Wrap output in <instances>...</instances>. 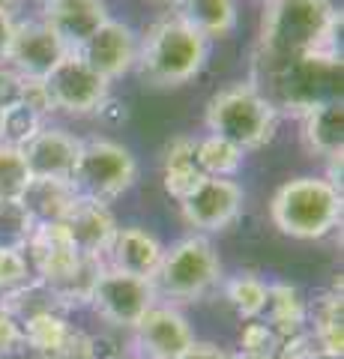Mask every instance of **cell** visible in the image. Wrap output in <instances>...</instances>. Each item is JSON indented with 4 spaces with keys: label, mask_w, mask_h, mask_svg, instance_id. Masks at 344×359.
<instances>
[{
    "label": "cell",
    "mask_w": 344,
    "mask_h": 359,
    "mask_svg": "<svg viewBox=\"0 0 344 359\" xmlns=\"http://www.w3.org/2000/svg\"><path fill=\"white\" fill-rule=\"evenodd\" d=\"M341 13L332 0H266L252 69H266L305 54H341Z\"/></svg>",
    "instance_id": "6da1fadb"
},
{
    "label": "cell",
    "mask_w": 344,
    "mask_h": 359,
    "mask_svg": "<svg viewBox=\"0 0 344 359\" xmlns=\"http://www.w3.org/2000/svg\"><path fill=\"white\" fill-rule=\"evenodd\" d=\"M254 87L275 111L303 117L315 105L341 99V54L317 51L279 66L254 69Z\"/></svg>",
    "instance_id": "7a4b0ae2"
},
{
    "label": "cell",
    "mask_w": 344,
    "mask_h": 359,
    "mask_svg": "<svg viewBox=\"0 0 344 359\" xmlns=\"http://www.w3.org/2000/svg\"><path fill=\"white\" fill-rule=\"evenodd\" d=\"M207 54H209V45L201 33L188 27L180 15H168L147 27L138 45L135 66H138L141 81L171 90L192 81L204 69Z\"/></svg>",
    "instance_id": "3957f363"
},
{
    "label": "cell",
    "mask_w": 344,
    "mask_h": 359,
    "mask_svg": "<svg viewBox=\"0 0 344 359\" xmlns=\"http://www.w3.org/2000/svg\"><path fill=\"white\" fill-rule=\"evenodd\" d=\"M270 216L284 237L320 240L341 224V189L324 177L287 180L275 189Z\"/></svg>",
    "instance_id": "277c9868"
},
{
    "label": "cell",
    "mask_w": 344,
    "mask_h": 359,
    "mask_svg": "<svg viewBox=\"0 0 344 359\" xmlns=\"http://www.w3.org/2000/svg\"><path fill=\"white\" fill-rule=\"evenodd\" d=\"M204 123L209 135H219L246 153L273 141L279 129V111L266 102L252 81H237L213 93L207 102Z\"/></svg>",
    "instance_id": "5b68a950"
},
{
    "label": "cell",
    "mask_w": 344,
    "mask_h": 359,
    "mask_svg": "<svg viewBox=\"0 0 344 359\" xmlns=\"http://www.w3.org/2000/svg\"><path fill=\"white\" fill-rule=\"evenodd\" d=\"M221 282V261L207 237H186L165 249L153 276L156 297L168 302H198Z\"/></svg>",
    "instance_id": "8992f818"
},
{
    "label": "cell",
    "mask_w": 344,
    "mask_h": 359,
    "mask_svg": "<svg viewBox=\"0 0 344 359\" xmlns=\"http://www.w3.org/2000/svg\"><path fill=\"white\" fill-rule=\"evenodd\" d=\"M135 177H138V162L123 144L96 138L81 144V156L69 183L78 198L108 207L114 198L129 192Z\"/></svg>",
    "instance_id": "52a82bcc"
},
{
    "label": "cell",
    "mask_w": 344,
    "mask_h": 359,
    "mask_svg": "<svg viewBox=\"0 0 344 359\" xmlns=\"http://www.w3.org/2000/svg\"><path fill=\"white\" fill-rule=\"evenodd\" d=\"M42 81L54 111H66L72 117L96 114L108 102V81L81 60L78 51H66Z\"/></svg>",
    "instance_id": "ba28073f"
},
{
    "label": "cell",
    "mask_w": 344,
    "mask_h": 359,
    "mask_svg": "<svg viewBox=\"0 0 344 359\" xmlns=\"http://www.w3.org/2000/svg\"><path fill=\"white\" fill-rule=\"evenodd\" d=\"M153 306H156L153 282L117 273V269H111V266H105L102 273H99V282L90 297V309L105 323H111V327L132 330Z\"/></svg>",
    "instance_id": "9c48e42d"
},
{
    "label": "cell",
    "mask_w": 344,
    "mask_h": 359,
    "mask_svg": "<svg viewBox=\"0 0 344 359\" xmlns=\"http://www.w3.org/2000/svg\"><path fill=\"white\" fill-rule=\"evenodd\" d=\"M242 186L231 177H204V183L188 198L180 201L183 219L195 231L219 233L228 224H234L242 210Z\"/></svg>",
    "instance_id": "30bf717a"
},
{
    "label": "cell",
    "mask_w": 344,
    "mask_h": 359,
    "mask_svg": "<svg viewBox=\"0 0 344 359\" xmlns=\"http://www.w3.org/2000/svg\"><path fill=\"white\" fill-rule=\"evenodd\" d=\"M78 54L96 75H102L105 81L111 84L114 78H123L132 66H135V60H138V36L132 33L129 25H123V21L108 18L105 25L81 45Z\"/></svg>",
    "instance_id": "8fae6325"
},
{
    "label": "cell",
    "mask_w": 344,
    "mask_h": 359,
    "mask_svg": "<svg viewBox=\"0 0 344 359\" xmlns=\"http://www.w3.org/2000/svg\"><path fill=\"white\" fill-rule=\"evenodd\" d=\"M132 332H135L138 351L147 359H177L195 341L188 320L174 306H153L132 327Z\"/></svg>",
    "instance_id": "7c38bea8"
},
{
    "label": "cell",
    "mask_w": 344,
    "mask_h": 359,
    "mask_svg": "<svg viewBox=\"0 0 344 359\" xmlns=\"http://www.w3.org/2000/svg\"><path fill=\"white\" fill-rule=\"evenodd\" d=\"M63 54V42L46 21H21V25H15L6 60L25 78H46L60 63Z\"/></svg>",
    "instance_id": "4fadbf2b"
},
{
    "label": "cell",
    "mask_w": 344,
    "mask_h": 359,
    "mask_svg": "<svg viewBox=\"0 0 344 359\" xmlns=\"http://www.w3.org/2000/svg\"><path fill=\"white\" fill-rule=\"evenodd\" d=\"M81 144L66 129H39L33 138L21 147L25 165L30 177H51V180H69L81 156Z\"/></svg>",
    "instance_id": "5bb4252c"
},
{
    "label": "cell",
    "mask_w": 344,
    "mask_h": 359,
    "mask_svg": "<svg viewBox=\"0 0 344 359\" xmlns=\"http://www.w3.org/2000/svg\"><path fill=\"white\" fill-rule=\"evenodd\" d=\"M105 255H108L111 269L144 278V282H153L165 249H162V243L144 228H117Z\"/></svg>",
    "instance_id": "9a60e30c"
},
{
    "label": "cell",
    "mask_w": 344,
    "mask_h": 359,
    "mask_svg": "<svg viewBox=\"0 0 344 359\" xmlns=\"http://www.w3.org/2000/svg\"><path fill=\"white\" fill-rule=\"evenodd\" d=\"M105 21L108 13L102 0H60L46 9V25L57 33L66 51H78Z\"/></svg>",
    "instance_id": "2e32d148"
},
{
    "label": "cell",
    "mask_w": 344,
    "mask_h": 359,
    "mask_svg": "<svg viewBox=\"0 0 344 359\" xmlns=\"http://www.w3.org/2000/svg\"><path fill=\"white\" fill-rule=\"evenodd\" d=\"M63 224L69 231L75 252L87 257H105L108 245L117 233V222L111 216V210L102 204H93V201H84V198L75 201V207L63 219Z\"/></svg>",
    "instance_id": "e0dca14e"
},
{
    "label": "cell",
    "mask_w": 344,
    "mask_h": 359,
    "mask_svg": "<svg viewBox=\"0 0 344 359\" xmlns=\"http://www.w3.org/2000/svg\"><path fill=\"white\" fill-rule=\"evenodd\" d=\"M27 257H30V266L36 269V278L48 282V278L60 276L66 266L75 264V245L69 240V231H66L63 222H54V224H36L27 240Z\"/></svg>",
    "instance_id": "ac0fdd59"
},
{
    "label": "cell",
    "mask_w": 344,
    "mask_h": 359,
    "mask_svg": "<svg viewBox=\"0 0 344 359\" xmlns=\"http://www.w3.org/2000/svg\"><path fill=\"white\" fill-rule=\"evenodd\" d=\"M21 207L27 210V216L33 224H54L69 216V210L75 207V189L69 180H51V177H30V183L25 189V195L18 198Z\"/></svg>",
    "instance_id": "d6986e66"
},
{
    "label": "cell",
    "mask_w": 344,
    "mask_h": 359,
    "mask_svg": "<svg viewBox=\"0 0 344 359\" xmlns=\"http://www.w3.org/2000/svg\"><path fill=\"white\" fill-rule=\"evenodd\" d=\"M195 144L198 138L192 135H177L165 147V159H162V186L171 198L183 201L204 183V174L195 162Z\"/></svg>",
    "instance_id": "ffe728a7"
},
{
    "label": "cell",
    "mask_w": 344,
    "mask_h": 359,
    "mask_svg": "<svg viewBox=\"0 0 344 359\" xmlns=\"http://www.w3.org/2000/svg\"><path fill=\"white\" fill-rule=\"evenodd\" d=\"M344 141V105L341 99L315 105L312 111L303 114V144L308 153L317 156H332L341 153Z\"/></svg>",
    "instance_id": "44dd1931"
},
{
    "label": "cell",
    "mask_w": 344,
    "mask_h": 359,
    "mask_svg": "<svg viewBox=\"0 0 344 359\" xmlns=\"http://www.w3.org/2000/svg\"><path fill=\"white\" fill-rule=\"evenodd\" d=\"M105 269V257H87V255H78L75 257L72 266H66L60 276L48 278V287L54 290L66 309H81V306H90V297H93V287L99 282V273ZM42 282V278H39Z\"/></svg>",
    "instance_id": "7402d4cb"
},
{
    "label": "cell",
    "mask_w": 344,
    "mask_h": 359,
    "mask_svg": "<svg viewBox=\"0 0 344 359\" xmlns=\"http://www.w3.org/2000/svg\"><path fill=\"white\" fill-rule=\"evenodd\" d=\"M266 314H270V327L279 332L282 347L284 341L308 332V302L294 285H270V299H266Z\"/></svg>",
    "instance_id": "603a6c76"
},
{
    "label": "cell",
    "mask_w": 344,
    "mask_h": 359,
    "mask_svg": "<svg viewBox=\"0 0 344 359\" xmlns=\"http://www.w3.org/2000/svg\"><path fill=\"white\" fill-rule=\"evenodd\" d=\"M344 299L341 290H329V294L317 297L308 306V332H312L315 344L320 351L332 356H341L344 351Z\"/></svg>",
    "instance_id": "cb8c5ba5"
},
{
    "label": "cell",
    "mask_w": 344,
    "mask_h": 359,
    "mask_svg": "<svg viewBox=\"0 0 344 359\" xmlns=\"http://www.w3.org/2000/svg\"><path fill=\"white\" fill-rule=\"evenodd\" d=\"M180 18L204 39H225L237 27V0H180Z\"/></svg>",
    "instance_id": "d4e9b609"
},
{
    "label": "cell",
    "mask_w": 344,
    "mask_h": 359,
    "mask_svg": "<svg viewBox=\"0 0 344 359\" xmlns=\"http://www.w3.org/2000/svg\"><path fill=\"white\" fill-rule=\"evenodd\" d=\"M0 306L13 314L18 327L33 320V318H39V314H69V309H66L63 302L54 297V290L46 282H39V278L25 282L21 287L6 290V294L0 297Z\"/></svg>",
    "instance_id": "484cf974"
},
{
    "label": "cell",
    "mask_w": 344,
    "mask_h": 359,
    "mask_svg": "<svg viewBox=\"0 0 344 359\" xmlns=\"http://www.w3.org/2000/svg\"><path fill=\"white\" fill-rule=\"evenodd\" d=\"M242 159H246V153L219 135H207L195 144V162L204 177H234L242 168Z\"/></svg>",
    "instance_id": "4316f807"
},
{
    "label": "cell",
    "mask_w": 344,
    "mask_h": 359,
    "mask_svg": "<svg viewBox=\"0 0 344 359\" xmlns=\"http://www.w3.org/2000/svg\"><path fill=\"white\" fill-rule=\"evenodd\" d=\"M225 299L231 302V309L237 311V318L242 320H258L266 311V299H270V285L258 276H237L225 285Z\"/></svg>",
    "instance_id": "83f0119b"
},
{
    "label": "cell",
    "mask_w": 344,
    "mask_h": 359,
    "mask_svg": "<svg viewBox=\"0 0 344 359\" xmlns=\"http://www.w3.org/2000/svg\"><path fill=\"white\" fill-rule=\"evenodd\" d=\"M33 228L36 224L27 216V210L21 207V201H0V249L25 252Z\"/></svg>",
    "instance_id": "f1b7e54d"
},
{
    "label": "cell",
    "mask_w": 344,
    "mask_h": 359,
    "mask_svg": "<svg viewBox=\"0 0 344 359\" xmlns=\"http://www.w3.org/2000/svg\"><path fill=\"white\" fill-rule=\"evenodd\" d=\"M69 330H72L69 314H39V318L21 323V341L33 347L36 353H42V351H48V347L60 344Z\"/></svg>",
    "instance_id": "f546056e"
},
{
    "label": "cell",
    "mask_w": 344,
    "mask_h": 359,
    "mask_svg": "<svg viewBox=\"0 0 344 359\" xmlns=\"http://www.w3.org/2000/svg\"><path fill=\"white\" fill-rule=\"evenodd\" d=\"M30 183L25 156L15 147L0 144V201H18Z\"/></svg>",
    "instance_id": "4dcf8cb0"
},
{
    "label": "cell",
    "mask_w": 344,
    "mask_h": 359,
    "mask_svg": "<svg viewBox=\"0 0 344 359\" xmlns=\"http://www.w3.org/2000/svg\"><path fill=\"white\" fill-rule=\"evenodd\" d=\"M39 129H42V117H36L27 105L18 102L4 111V135H0V144L21 150Z\"/></svg>",
    "instance_id": "1f68e13d"
},
{
    "label": "cell",
    "mask_w": 344,
    "mask_h": 359,
    "mask_svg": "<svg viewBox=\"0 0 344 359\" xmlns=\"http://www.w3.org/2000/svg\"><path fill=\"white\" fill-rule=\"evenodd\" d=\"M240 353L249 356L282 353V339L266 320H246V327L240 332Z\"/></svg>",
    "instance_id": "d6a6232c"
},
{
    "label": "cell",
    "mask_w": 344,
    "mask_h": 359,
    "mask_svg": "<svg viewBox=\"0 0 344 359\" xmlns=\"http://www.w3.org/2000/svg\"><path fill=\"white\" fill-rule=\"evenodd\" d=\"M39 359H93V344H90V335L84 330L72 327L66 332V339L60 344L48 347V351H42Z\"/></svg>",
    "instance_id": "836d02e7"
},
{
    "label": "cell",
    "mask_w": 344,
    "mask_h": 359,
    "mask_svg": "<svg viewBox=\"0 0 344 359\" xmlns=\"http://www.w3.org/2000/svg\"><path fill=\"white\" fill-rule=\"evenodd\" d=\"M25 282H30V264L25 252H6L0 249V290H13L21 287Z\"/></svg>",
    "instance_id": "e575fe53"
},
{
    "label": "cell",
    "mask_w": 344,
    "mask_h": 359,
    "mask_svg": "<svg viewBox=\"0 0 344 359\" xmlns=\"http://www.w3.org/2000/svg\"><path fill=\"white\" fill-rule=\"evenodd\" d=\"M21 105H27L36 117H46L54 111L51 99H48V90L42 78H25V93H21Z\"/></svg>",
    "instance_id": "d590c367"
},
{
    "label": "cell",
    "mask_w": 344,
    "mask_h": 359,
    "mask_svg": "<svg viewBox=\"0 0 344 359\" xmlns=\"http://www.w3.org/2000/svg\"><path fill=\"white\" fill-rule=\"evenodd\" d=\"M21 93H25V75L15 69H4L0 66V111L13 108L21 102Z\"/></svg>",
    "instance_id": "8d00e7d4"
},
{
    "label": "cell",
    "mask_w": 344,
    "mask_h": 359,
    "mask_svg": "<svg viewBox=\"0 0 344 359\" xmlns=\"http://www.w3.org/2000/svg\"><path fill=\"white\" fill-rule=\"evenodd\" d=\"M177 359H231V353H225L219 344L209 341H192Z\"/></svg>",
    "instance_id": "74e56055"
},
{
    "label": "cell",
    "mask_w": 344,
    "mask_h": 359,
    "mask_svg": "<svg viewBox=\"0 0 344 359\" xmlns=\"http://www.w3.org/2000/svg\"><path fill=\"white\" fill-rule=\"evenodd\" d=\"M18 341H21V327L15 323L13 314L0 306V351H6V347H13Z\"/></svg>",
    "instance_id": "f35d334b"
},
{
    "label": "cell",
    "mask_w": 344,
    "mask_h": 359,
    "mask_svg": "<svg viewBox=\"0 0 344 359\" xmlns=\"http://www.w3.org/2000/svg\"><path fill=\"white\" fill-rule=\"evenodd\" d=\"M93 359H120V347L111 335H90Z\"/></svg>",
    "instance_id": "ab89813d"
},
{
    "label": "cell",
    "mask_w": 344,
    "mask_h": 359,
    "mask_svg": "<svg viewBox=\"0 0 344 359\" xmlns=\"http://www.w3.org/2000/svg\"><path fill=\"white\" fill-rule=\"evenodd\" d=\"M13 33H15V18L0 9V63L9 57V45H13Z\"/></svg>",
    "instance_id": "60d3db41"
},
{
    "label": "cell",
    "mask_w": 344,
    "mask_h": 359,
    "mask_svg": "<svg viewBox=\"0 0 344 359\" xmlns=\"http://www.w3.org/2000/svg\"><path fill=\"white\" fill-rule=\"evenodd\" d=\"M0 359H39V353L27 347L25 341H18L13 347H6V351H0Z\"/></svg>",
    "instance_id": "b9f144b4"
},
{
    "label": "cell",
    "mask_w": 344,
    "mask_h": 359,
    "mask_svg": "<svg viewBox=\"0 0 344 359\" xmlns=\"http://www.w3.org/2000/svg\"><path fill=\"white\" fill-rule=\"evenodd\" d=\"M21 6H25V0H0V9H4V13H9V15H15Z\"/></svg>",
    "instance_id": "7bdbcfd3"
},
{
    "label": "cell",
    "mask_w": 344,
    "mask_h": 359,
    "mask_svg": "<svg viewBox=\"0 0 344 359\" xmlns=\"http://www.w3.org/2000/svg\"><path fill=\"white\" fill-rule=\"evenodd\" d=\"M231 359H287L284 353H270V356H249V353H237V356H231Z\"/></svg>",
    "instance_id": "ee69618b"
},
{
    "label": "cell",
    "mask_w": 344,
    "mask_h": 359,
    "mask_svg": "<svg viewBox=\"0 0 344 359\" xmlns=\"http://www.w3.org/2000/svg\"><path fill=\"white\" fill-rule=\"evenodd\" d=\"M54 4H60V0H42V6H46V9H48V6H54Z\"/></svg>",
    "instance_id": "f6af8a7d"
},
{
    "label": "cell",
    "mask_w": 344,
    "mask_h": 359,
    "mask_svg": "<svg viewBox=\"0 0 344 359\" xmlns=\"http://www.w3.org/2000/svg\"><path fill=\"white\" fill-rule=\"evenodd\" d=\"M0 135H4V111H0Z\"/></svg>",
    "instance_id": "bcb514c9"
},
{
    "label": "cell",
    "mask_w": 344,
    "mask_h": 359,
    "mask_svg": "<svg viewBox=\"0 0 344 359\" xmlns=\"http://www.w3.org/2000/svg\"><path fill=\"white\" fill-rule=\"evenodd\" d=\"M263 4H266V0H263Z\"/></svg>",
    "instance_id": "7dc6e473"
}]
</instances>
